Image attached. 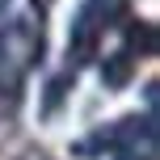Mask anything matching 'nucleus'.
I'll list each match as a JSON object with an SVG mask.
<instances>
[{"instance_id": "f257e3e1", "label": "nucleus", "mask_w": 160, "mask_h": 160, "mask_svg": "<svg viewBox=\"0 0 160 160\" xmlns=\"http://www.w3.org/2000/svg\"><path fill=\"white\" fill-rule=\"evenodd\" d=\"M101 76L110 80V84H122V80L131 76V63H127V55H118V59H110V68H101Z\"/></svg>"}, {"instance_id": "f03ea898", "label": "nucleus", "mask_w": 160, "mask_h": 160, "mask_svg": "<svg viewBox=\"0 0 160 160\" xmlns=\"http://www.w3.org/2000/svg\"><path fill=\"white\" fill-rule=\"evenodd\" d=\"M25 160H47V156H25Z\"/></svg>"}, {"instance_id": "7ed1b4c3", "label": "nucleus", "mask_w": 160, "mask_h": 160, "mask_svg": "<svg viewBox=\"0 0 160 160\" xmlns=\"http://www.w3.org/2000/svg\"><path fill=\"white\" fill-rule=\"evenodd\" d=\"M0 4H8V0H0Z\"/></svg>"}]
</instances>
